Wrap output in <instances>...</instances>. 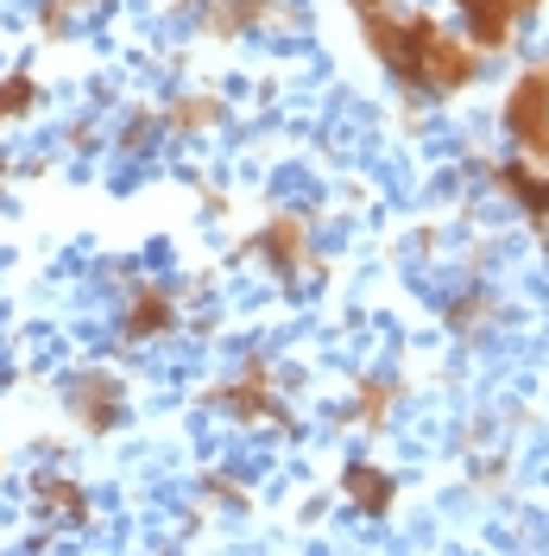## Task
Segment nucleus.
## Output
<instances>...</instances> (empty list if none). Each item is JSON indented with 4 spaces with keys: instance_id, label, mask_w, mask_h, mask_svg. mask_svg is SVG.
I'll list each match as a JSON object with an SVG mask.
<instances>
[{
    "instance_id": "nucleus-1",
    "label": "nucleus",
    "mask_w": 549,
    "mask_h": 556,
    "mask_svg": "<svg viewBox=\"0 0 549 556\" xmlns=\"http://www.w3.org/2000/svg\"><path fill=\"white\" fill-rule=\"evenodd\" d=\"M360 45L373 51V64L405 96H423V102H468L486 83V58L436 7H405L398 0L385 13H360Z\"/></svg>"
},
{
    "instance_id": "nucleus-2",
    "label": "nucleus",
    "mask_w": 549,
    "mask_h": 556,
    "mask_svg": "<svg viewBox=\"0 0 549 556\" xmlns=\"http://www.w3.org/2000/svg\"><path fill=\"white\" fill-rule=\"evenodd\" d=\"M499 134L512 152L549 165V51L524 58L499 89Z\"/></svg>"
},
{
    "instance_id": "nucleus-3",
    "label": "nucleus",
    "mask_w": 549,
    "mask_h": 556,
    "mask_svg": "<svg viewBox=\"0 0 549 556\" xmlns=\"http://www.w3.org/2000/svg\"><path fill=\"white\" fill-rule=\"evenodd\" d=\"M448 7L461 13V33H468V45L481 51L486 64L512 58L524 45V33L544 20V0H448Z\"/></svg>"
},
{
    "instance_id": "nucleus-4",
    "label": "nucleus",
    "mask_w": 549,
    "mask_h": 556,
    "mask_svg": "<svg viewBox=\"0 0 549 556\" xmlns=\"http://www.w3.org/2000/svg\"><path fill=\"white\" fill-rule=\"evenodd\" d=\"M481 177L499 203H512L524 215V228L537 235V253L549 260V165L524 159V152H506V159H486Z\"/></svg>"
},
{
    "instance_id": "nucleus-5",
    "label": "nucleus",
    "mask_w": 549,
    "mask_h": 556,
    "mask_svg": "<svg viewBox=\"0 0 549 556\" xmlns=\"http://www.w3.org/2000/svg\"><path fill=\"white\" fill-rule=\"evenodd\" d=\"M443 323L455 342L481 348L493 342V336H506V323H512V311H506V291L493 285V278H461L455 285V298L443 304Z\"/></svg>"
},
{
    "instance_id": "nucleus-6",
    "label": "nucleus",
    "mask_w": 549,
    "mask_h": 556,
    "mask_svg": "<svg viewBox=\"0 0 549 556\" xmlns=\"http://www.w3.org/2000/svg\"><path fill=\"white\" fill-rule=\"evenodd\" d=\"M253 247H259V260H266V266H272L284 285H297V278H322L316 228H309L304 215H272V222L253 235Z\"/></svg>"
},
{
    "instance_id": "nucleus-7",
    "label": "nucleus",
    "mask_w": 549,
    "mask_h": 556,
    "mask_svg": "<svg viewBox=\"0 0 549 556\" xmlns=\"http://www.w3.org/2000/svg\"><path fill=\"white\" fill-rule=\"evenodd\" d=\"M342 500L354 519H373L385 525L398 513V500H405V475L398 468H385V462H367V455H354L342 468Z\"/></svg>"
},
{
    "instance_id": "nucleus-8",
    "label": "nucleus",
    "mask_w": 549,
    "mask_h": 556,
    "mask_svg": "<svg viewBox=\"0 0 549 556\" xmlns=\"http://www.w3.org/2000/svg\"><path fill=\"white\" fill-rule=\"evenodd\" d=\"M215 405L234 417V424H253V430H259V424H291L284 405H278V380H272L266 361H246L228 386H215Z\"/></svg>"
},
{
    "instance_id": "nucleus-9",
    "label": "nucleus",
    "mask_w": 549,
    "mask_h": 556,
    "mask_svg": "<svg viewBox=\"0 0 549 556\" xmlns=\"http://www.w3.org/2000/svg\"><path fill=\"white\" fill-rule=\"evenodd\" d=\"M64 405L89 437H107V430L127 417V386L114 380V374H76V380L64 386Z\"/></svg>"
},
{
    "instance_id": "nucleus-10",
    "label": "nucleus",
    "mask_w": 549,
    "mask_h": 556,
    "mask_svg": "<svg viewBox=\"0 0 549 556\" xmlns=\"http://www.w3.org/2000/svg\"><path fill=\"white\" fill-rule=\"evenodd\" d=\"M405 405V380H392V374H360L354 392H347V424L360 430V437H385L392 430V417Z\"/></svg>"
},
{
    "instance_id": "nucleus-11",
    "label": "nucleus",
    "mask_w": 549,
    "mask_h": 556,
    "mask_svg": "<svg viewBox=\"0 0 549 556\" xmlns=\"http://www.w3.org/2000/svg\"><path fill=\"white\" fill-rule=\"evenodd\" d=\"M171 329H177L171 291H165V285H139L127 316H120V336H127V342H158V336H171Z\"/></svg>"
},
{
    "instance_id": "nucleus-12",
    "label": "nucleus",
    "mask_w": 549,
    "mask_h": 556,
    "mask_svg": "<svg viewBox=\"0 0 549 556\" xmlns=\"http://www.w3.org/2000/svg\"><path fill=\"white\" fill-rule=\"evenodd\" d=\"M208 38H246V33H266L284 20L278 0H208Z\"/></svg>"
},
{
    "instance_id": "nucleus-13",
    "label": "nucleus",
    "mask_w": 549,
    "mask_h": 556,
    "mask_svg": "<svg viewBox=\"0 0 549 556\" xmlns=\"http://www.w3.org/2000/svg\"><path fill=\"white\" fill-rule=\"evenodd\" d=\"M221 114H228V108H221V96H215V89H183V96L171 102V114H165V127H171V134H183V139H203V134H215V127H221Z\"/></svg>"
},
{
    "instance_id": "nucleus-14",
    "label": "nucleus",
    "mask_w": 549,
    "mask_h": 556,
    "mask_svg": "<svg viewBox=\"0 0 549 556\" xmlns=\"http://www.w3.org/2000/svg\"><path fill=\"white\" fill-rule=\"evenodd\" d=\"M33 108H38L33 70H7V76H0V121H26Z\"/></svg>"
},
{
    "instance_id": "nucleus-15",
    "label": "nucleus",
    "mask_w": 549,
    "mask_h": 556,
    "mask_svg": "<svg viewBox=\"0 0 549 556\" xmlns=\"http://www.w3.org/2000/svg\"><path fill=\"white\" fill-rule=\"evenodd\" d=\"M38 500H44V513H64V519H82V513H89V500H82L76 481H64V475H44V481H38Z\"/></svg>"
},
{
    "instance_id": "nucleus-16",
    "label": "nucleus",
    "mask_w": 549,
    "mask_h": 556,
    "mask_svg": "<svg viewBox=\"0 0 549 556\" xmlns=\"http://www.w3.org/2000/svg\"><path fill=\"white\" fill-rule=\"evenodd\" d=\"M468 481H474V493H486V500H493V493H506V481H512V462H506V450H493L486 462H474V475H468Z\"/></svg>"
},
{
    "instance_id": "nucleus-17",
    "label": "nucleus",
    "mask_w": 549,
    "mask_h": 556,
    "mask_svg": "<svg viewBox=\"0 0 549 556\" xmlns=\"http://www.w3.org/2000/svg\"><path fill=\"white\" fill-rule=\"evenodd\" d=\"M82 0H38V20H44V38H64L69 13H76Z\"/></svg>"
},
{
    "instance_id": "nucleus-18",
    "label": "nucleus",
    "mask_w": 549,
    "mask_h": 556,
    "mask_svg": "<svg viewBox=\"0 0 549 556\" xmlns=\"http://www.w3.org/2000/svg\"><path fill=\"white\" fill-rule=\"evenodd\" d=\"M347 7H354V20H360V13H385V7H398V0H347Z\"/></svg>"
},
{
    "instance_id": "nucleus-19",
    "label": "nucleus",
    "mask_w": 549,
    "mask_h": 556,
    "mask_svg": "<svg viewBox=\"0 0 549 556\" xmlns=\"http://www.w3.org/2000/svg\"><path fill=\"white\" fill-rule=\"evenodd\" d=\"M544 7H549V0H544Z\"/></svg>"
}]
</instances>
